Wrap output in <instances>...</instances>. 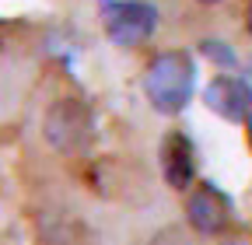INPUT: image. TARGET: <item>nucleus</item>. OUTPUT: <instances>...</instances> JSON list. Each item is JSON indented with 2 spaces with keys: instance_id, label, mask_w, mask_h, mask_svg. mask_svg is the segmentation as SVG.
I'll return each instance as SVG.
<instances>
[{
  "instance_id": "1",
  "label": "nucleus",
  "mask_w": 252,
  "mask_h": 245,
  "mask_svg": "<svg viewBox=\"0 0 252 245\" xmlns=\"http://www.w3.org/2000/svg\"><path fill=\"white\" fill-rule=\"evenodd\" d=\"M193 88H196V63L182 49L158 53L144 70V95L151 109L161 116H179L193 98Z\"/></svg>"
},
{
  "instance_id": "2",
  "label": "nucleus",
  "mask_w": 252,
  "mask_h": 245,
  "mask_svg": "<svg viewBox=\"0 0 252 245\" xmlns=\"http://www.w3.org/2000/svg\"><path fill=\"white\" fill-rule=\"evenodd\" d=\"M102 28L123 49L144 46L158 28V7L151 0H109L102 7Z\"/></svg>"
},
{
  "instance_id": "3",
  "label": "nucleus",
  "mask_w": 252,
  "mask_h": 245,
  "mask_svg": "<svg viewBox=\"0 0 252 245\" xmlns=\"http://www.w3.org/2000/svg\"><path fill=\"white\" fill-rule=\"evenodd\" d=\"M46 140L63 151V154H77V151L88 147L91 130H94V119L91 109L81 98H60L49 112H46Z\"/></svg>"
},
{
  "instance_id": "4",
  "label": "nucleus",
  "mask_w": 252,
  "mask_h": 245,
  "mask_svg": "<svg viewBox=\"0 0 252 245\" xmlns=\"http://www.w3.org/2000/svg\"><path fill=\"white\" fill-rule=\"evenodd\" d=\"M203 105L210 112H217L228 122H242L252 112V84L245 77H231V74H217L207 88H203Z\"/></svg>"
},
{
  "instance_id": "5",
  "label": "nucleus",
  "mask_w": 252,
  "mask_h": 245,
  "mask_svg": "<svg viewBox=\"0 0 252 245\" xmlns=\"http://www.w3.org/2000/svg\"><path fill=\"white\" fill-rule=\"evenodd\" d=\"M186 217L200 235H220L228 224H231V200L220 193L217 186L203 182L189 193L186 200Z\"/></svg>"
},
{
  "instance_id": "6",
  "label": "nucleus",
  "mask_w": 252,
  "mask_h": 245,
  "mask_svg": "<svg viewBox=\"0 0 252 245\" xmlns=\"http://www.w3.org/2000/svg\"><path fill=\"white\" fill-rule=\"evenodd\" d=\"M161 175L172 189H189L196 175V151L186 133H168L161 140Z\"/></svg>"
},
{
  "instance_id": "7",
  "label": "nucleus",
  "mask_w": 252,
  "mask_h": 245,
  "mask_svg": "<svg viewBox=\"0 0 252 245\" xmlns=\"http://www.w3.org/2000/svg\"><path fill=\"white\" fill-rule=\"evenodd\" d=\"M200 46H203V56L210 60V63H217V67H235V53L228 49V42L207 39V42H200Z\"/></svg>"
},
{
  "instance_id": "8",
  "label": "nucleus",
  "mask_w": 252,
  "mask_h": 245,
  "mask_svg": "<svg viewBox=\"0 0 252 245\" xmlns=\"http://www.w3.org/2000/svg\"><path fill=\"white\" fill-rule=\"evenodd\" d=\"M249 32H252V7H249Z\"/></svg>"
},
{
  "instance_id": "9",
  "label": "nucleus",
  "mask_w": 252,
  "mask_h": 245,
  "mask_svg": "<svg viewBox=\"0 0 252 245\" xmlns=\"http://www.w3.org/2000/svg\"><path fill=\"white\" fill-rule=\"evenodd\" d=\"M203 4H217V0H203Z\"/></svg>"
},
{
  "instance_id": "10",
  "label": "nucleus",
  "mask_w": 252,
  "mask_h": 245,
  "mask_svg": "<svg viewBox=\"0 0 252 245\" xmlns=\"http://www.w3.org/2000/svg\"><path fill=\"white\" fill-rule=\"evenodd\" d=\"M224 245H238V242H224Z\"/></svg>"
}]
</instances>
